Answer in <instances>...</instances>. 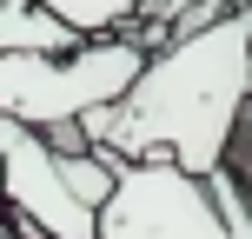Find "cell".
I'll use <instances>...</instances> for the list:
<instances>
[{
	"mask_svg": "<svg viewBox=\"0 0 252 239\" xmlns=\"http://www.w3.org/2000/svg\"><path fill=\"white\" fill-rule=\"evenodd\" d=\"M252 80V7H226L146 47V67L113 106H87L53 126V146H120V153H173L192 173H219L246 126Z\"/></svg>",
	"mask_w": 252,
	"mask_h": 239,
	"instance_id": "obj_1",
	"label": "cell"
},
{
	"mask_svg": "<svg viewBox=\"0 0 252 239\" xmlns=\"http://www.w3.org/2000/svg\"><path fill=\"white\" fill-rule=\"evenodd\" d=\"M146 67V47H139L126 27H106V34H80L73 47H20L0 53V120L20 126H53L80 120L87 106H113L133 73Z\"/></svg>",
	"mask_w": 252,
	"mask_h": 239,
	"instance_id": "obj_2",
	"label": "cell"
},
{
	"mask_svg": "<svg viewBox=\"0 0 252 239\" xmlns=\"http://www.w3.org/2000/svg\"><path fill=\"white\" fill-rule=\"evenodd\" d=\"M100 239H252L213 200V179L173 153H120L113 193L100 200Z\"/></svg>",
	"mask_w": 252,
	"mask_h": 239,
	"instance_id": "obj_3",
	"label": "cell"
},
{
	"mask_svg": "<svg viewBox=\"0 0 252 239\" xmlns=\"http://www.w3.org/2000/svg\"><path fill=\"white\" fill-rule=\"evenodd\" d=\"M0 186H7V226L20 239H100V213L66 186L60 153L40 126L0 120Z\"/></svg>",
	"mask_w": 252,
	"mask_h": 239,
	"instance_id": "obj_4",
	"label": "cell"
},
{
	"mask_svg": "<svg viewBox=\"0 0 252 239\" xmlns=\"http://www.w3.org/2000/svg\"><path fill=\"white\" fill-rule=\"evenodd\" d=\"M80 27L66 13H53L47 0H0V53L20 47H73Z\"/></svg>",
	"mask_w": 252,
	"mask_h": 239,
	"instance_id": "obj_5",
	"label": "cell"
},
{
	"mask_svg": "<svg viewBox=\"0 0 252 239\" xmlns=\"http://www.w3.org/2000/svg\"><path fill=\"white\" fill-rule=\"evenodd\" d=\"M53 13H66V20L80 27V34H106V27H126L146 0H47Z\"/></svg>",
	"mask_w": 252,
	"mask_h": 239,
	"instance_id": "obj_6",
	"label": "cell"
},
{
	"mask_svg": "<svg viewBox=\"0 0 252 239\" xmlns=\"http://www.w3.org/2000/svg\"><path fill=\"white\" fill-rule=\"evenodd\" d=\"M0 239H7V186H0Z\"/></svg>",
	"mask_w": 252,
	"mask_h": 239,
	"instance_id": "obj_7",
	"label": "cell"
},
{
	"mask_svg": "<svg viewBox=\"0 0 252 239\" xmlns=\"http://www.w3.org/2000/svg\"><path fill=\"white\" fill-rule=\"evenodd\" d=\"M246 120H252V80H246Z\"/></svg>",
	"mask_w": 252,
	"mask_h": 239,
	"instance_id": "obj_8",
	"label": "cell"
}]
</instances>
